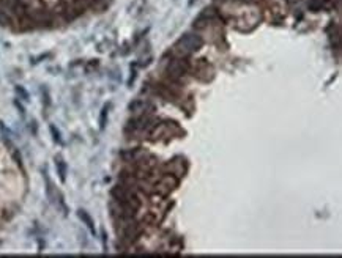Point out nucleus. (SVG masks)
Instances as JSON below:
<instances>
[{
	"label": "nucleus",
	"instance_id": "1a4fd4ad",
	"mask_svg": "<svg viewBox=\"0 0 342 258\" xmlns=\"http://www.w3.org/2000/svg\"><path fill=\"white\" fill-rule=\"evenodd\" d=\"M108 109H109V107L106 105V107L103 109V113H101V129L106 126V115H108Z\"/></svg>",
	"mask_w": 342,
	"mask_h": 258
},
{
	"label": "nucleus",
	"instance_id": "0eeeda50",
	"mask_svg": "<svg viewBox=\"0 0 342 258\" xmlns=\"http://www.w3.org/2000/svg\"><path fill=\"white\" fill-rule=\"evenodd\" d=\"M56 165H57V170H58V177H60V180L65 181V178H66V165H65V162H63L60 157H57V159H56Z\"/></svg>",
	"mask_w": 342,
	"mask_h": 258
},
{
	"label": "nucleus",
	"instance_id": "7ed1b4c3",
	"mask_svg": "<svg viewBox=\"0 0 342 258\" xmlns=\"http://www.w3.org/2000/svg\"><path fill=\"white\" fill-rule=\"evenodd\" d=\"M188 70V66L186 63L183 62L181 58H175V60H172V62L167 65V74L171 76V77L173 79H178V77H183L185 73Z\"/></svg>",
	"mask_w": 342,
	"mask_h": 258
},
{
	"label": "nucleus",
	"instance_id": "6e6552de",
	"mask_svg": "<svg viewBox=\"0 0 342 258\" xmlns=\"http://www.w3.org/2000/svg\"><path fill=\"white\" fill-rule=\"evenodd\" d=\"M11 16L8 13H6L5 10H2L0 8V26H3V27H8V26H11Z\"/></svg>",
	"mask_w": 342,
	"mask_h": 258
},
{
	"label": "nucleus",
	"instance_id": "423d86ee",
	"mask_svg": "<svg viewBox=\"0 0 342 258\" xmlns=\"http://www.w3.org/2000/svg\"><path fill=\"white\" fill-rule=\"evenodd\" d=\"M78 216L81 217V221L86 224L88 229H90V232L92 233H95V225H93V221H92V217H90L88 214H87V211H84V209H81L79 212H78Z\"/></svg>",
	"mask_w": 342,
	"mask_h": 258
},
{
	"label": "nucleus",
	"instance_id": "39448f33",
	"mask_svg": "<svg viewBox=\"0 0 342 258\" xmlns=\"http://www.w3.org/2000/svg\"><path fill=\"white\" fill-rule=\"evenodd\" d=\"M134 113H139V115H145L147 109H151V105H148L145 101H136L134 104H131L130 107Z\"/></svg>",
	"mask_w": 342,
	"mask_h": 258
},
{
	"label": "nucleus",
	"instance_id": "20e7f679",
	"mask_svg": "<svg viewBox=\"0 0 342 258\" xmlns=\"http://www.w3.org/2000/svg\"><path fill=\"white\" fill-rule=\"evenodd\" d=\"M177 186H178V181H177L175 177L166 175V177L161 178V181H159V183L156 184V191H159L163 195H167V194H171Z\"/></svg>",
	"mask_w": 342,
	"mask_h": 258
},
{
	"label": "nucleus",
	"instance_id": "f03ea898",
	"mask_svg": "<svg viewBox=\"0 0 342 258\" xmlns=\"http://www.w3.org/2000/svg\"><path fill=\"white\" fill-rule=\"evenodd\" d=\"M112 197L117 202H123V203L131 205L134 209H139V206H141L139 199L133 194L130 186H115L112 189Z\"/></svg>",
	"mask_w": 342,
	"mask_h": 258
},
{
	"label": "nucleus",
	"instance_id": "f257e3e1",
	"mask_svg": "<svg viewBox=\"0 0 342 258\" xmlns=\"http://www.w3.org/2000/svg\"><path fill=\"white\" fill-rule=\"evenodd\" d=\"M202 46H203V41H202L200 36H197V35H185V36H181L180 40L175 43L173 49H175L178 54H181V55H188V54H193V52H197Z\"/></svg>",
	"mask_w": 342,
	"mask_h": 258
}]
</instances>
